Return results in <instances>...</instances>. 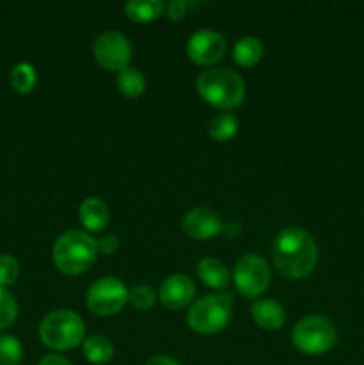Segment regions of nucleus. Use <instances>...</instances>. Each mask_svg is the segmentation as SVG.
<instances>
[{
    "instance_id": "ddd939ff",
    "label": "nucleus",
    "mask_w": 364,
    "mask_h": 365,
    "mask_svg": "<svg viewBox=\"0 0 364 365\" xmlns=\"http://www.w3.org/2000/svg\"><path fill=\"white\" fill-rule=\"evenodd\" d=\"M250 310L253 321L264 330H278L285 321L284 309L273 299H257Z\"/></svg>"
},
{
    "instance_id": "9b49d317",
    "label": "nucleus",
    "mask_w": 364,
    "mask_h": 365,
    "mask_svg": "<svg viewBox=\"0 0 364 365\" xmlns=\"http://www.w3.org/2000/svg\"><path fill=\"white\" fill-rule=\"evenodd\" d=\"M182 228L186 234L198 241H206V239L214 237L221 232V220L213 209L207 207H196L186 212L184 220H182Z\"/></svg>"
},
{
    "instance_id": "412c9836",
    "label": "nucleus",
    "mask_w": 364,
    "mask_h": 365,
    "mask_svg": "<svg viewBox=\"0 0 364 365\" xmlns=\"http://www.w3.org/2000/svg\"><path fill=\"white\" fill-rule=\"evenodd\" d=\"M238 132V118L234 114H220L209 123V135L216 141L223 143L232 139Z\"/></svg>"
},
{
    "instance_id": "f03ea898",
    "label": "nucleus",
    "mask_w": 364,
    "mask_h": 365,
    "mask_svg": "<svg viewBox=\"0 0 364 365\" xmlns=\"http://www.w3.org/2000/svg\"><path fill=\"white\" fill-rule=\"evenodd\" d=\"M200 96L218 109H234L245 98V82L231 68H211L196 78Z\"/></svg>"
},
{
    "instance_id": "2eb2a0df",
    "label": "nucleus",
    "mask_w": 364,
    "mask_h": 365,
    "mask_svg": "<svg viewBox=\"0 0 364 365\" xmlns=\"http://www.w3.org/2000/svg\"><path fill=\"white\" fill-rule=\"evenodd\" d=\"M198 277H200V280L207 285V287L218 289V291H221V289L227 287L228 280H231L227 266H225L221 260L211 259V257L200 260Z\"/></svg>"
},
{
    "instance_id": "a211bd4d",
    "label": "nucleus",
    "mask_w": 364,
    "mask_h": 365,
    "mask_svg": "<svg viewBox=\"0 0 364 365\" xmlns=\"http://www.w3.org/2000/svg\"><path fill=\"white\" fill-rule=\"evenodd\" d=\"M161 0H131L125 4V13L134 21H152L164 11Z\"/></svg>"
},
{
    "instance_id": "393cba45",
    "label": "nucleus",
    "mask_w": 364,
    "mask_h": 365,
    "mask_svg": "<svg viewBox=\"0 0 364 365\" xmlns=\"http://www.w3.org/2000/svg\"><path fill=\"white\" fill-rule=\"evenodd\" d=\"M128 302H131L134 309L148 310L156 303V294H153V291L148 285H138V287H134L128 292Z\"/></svg>"
},
{
    "instance_id": "f8f14e48",
    "label": "nucleus",
    "mask_w": 364,
    "mask_h": 365,
    "mask_svg": "<svg viewBox=\"0 0 364 365\" xmlns=\"http://www.w3.org/2000/svg\"><path fill=\"white\" fill-rule=\"evenodd\" d=\"M195 296V284L186 274H171L161 284L159 298L170 310H181L191 303Z\"/></svg>"
},
{
    "instance_id": "a878e982",
    "label": "nucleus",
    "mask_w": 364,
    "mask_h": 365,
    "mask_svg": "<svg viewBox=\"0 0 364 365\" xmlns=\"http://www.w3.org/2000/svg\"><path fill=\"white\" fill-rule=\"evenodd\" d=\"M118 246H120V241H118L116 235H103L96 241V252H100L102 255H113L118 252Z\"/></svg>"
},
{
    "instance_id": "9d476101",
    "label": "nucleus",
    "mask_w": 364,
    "mask_h": 365,
    "mask_svg": "<svg viewBox=\"0 0 364 365\" xmlns=\"http://www.w3.org/2000/svg\"><path fill=\"white\" fill-rule=\"evenodd\" d=\"M225 48H227V43H225L223 36L211 29L195 32L188 41L189 59L202 66L218 63L223 57Z\"/></svg>"
},
{
    "instance_id": "1a4fd4ad",
    "label": "nucleus",
    "mask_w": 364,
    "mask_h": 365,
    "mask_svg": "<svg viewBox=\"0 0 364 365\" xmlns=\"http://www.w3.org/2000/svg\"><path fill=\"white\" fill-rule=\"evenodd\" d=\"M93 56L96 63L106 70L121 71L131 63L132 45L120 32L107 31L93 43Z\"/></svg>"
},
{
    "instance_id": "423d86ee",
    "label": "nucleus",
    "mask_w": 364,
    "mask_h": 365,
    "mask_svg": "<svg viewBox=\"0 0 364 365\" xmlns=\"http://www.w3.org/2000/svg\"><path fill=\"white\" fill-rule=\"evenodd\" d=\"M293 346L305 355H323L338 341L334 324L320 316H309L300 321L291 334Z\"/></svg>"
},
{
    "instance_id": "f257e3e1",
    "label": "nucleus",
    "mask_w": 364,
    "mask_h": 365,
    "mask_svg": "<svg viewBox=\"0 0 364 365\" xmlns=\"http://www.w3.org/2000/svg\"><path fill=\"white\" fill-rule=\"evenodd\" d=\"M273 262L284 277H307L318 262V248L314 237L302 228H284L275 237Z\"/></svg>"
},
{
    "instance_id": "b1692460",
    "label": "nucleus",
    "mask_w": 364,
    "mask_h": 365,
    "mask_svg": "<svg viewBox=\"0 0 364 365\" xmlns=\"http://www.w3.org/2000/svg\"><path fill=\"white\" fill-rule=\"evenodd\" d=\"M20 277V264L13 255H0V287L13 285Z\"/></svg>"
},
{
    "instance_id": "20e7f679",
    "label": "nucleus",
    "mask_w": 364,
    "mask_h": 365,
    "mask_svg": "<svg viewBox=\"0 0 364 365\" xmlns=\"http://www.w3.org/2000/svg\"><path fill=\"white\" fill-rule=\"evenodd\" d=\"M84 323L71 310L50 312L39 327V337L43 344L52 349H59V351L77 348L81 342H84Z\"/></svg>"
},
{
    "instance_id": "4468645a",
    "label": "nucleus",
    "mask_w": 364,
    "mask_h": 365,
    "mask_svg": "<svg viewBox=\"0 0 364 365\" xmlns=\"http://www.w3.org/2000/svg\"><path fill=\"white\" fill-rule=\"evenodd\" d=\"M79 217L89 232H100L109 223V207L100 198H86L79 209Z\"/></svg>"
},
{
    "instance_id": "5701e85b",
    "label": "nucleus",
    "mask_w": 364,
    "mask_h": 365,
    "mask_svg": "<svg viewBox=\"0 0 364 365\" xmlns=\"http://www.w3.org/2000/svg\"><path fill=\"white\" fill-rule=\"evenodd\" d=\"M18 316V307L13 296L0 287V330L11 327Z\"/></svg>"
},
{
    "instance_id": "c85d7f7f",
    "label": "nucleus",
    "mask_w": 364,
    "mask_h": 365,
    "mask_svg": "<svg viewBox=\"0 0 364 365\" xmlns=\"http://www.w3.org/2000/svg\"><path fill=\"white\" fill-rule=\"evenodd\" d=\"M146 365H181V364H178L177 360L171 359V356L159 355V356H153V359H150Z\"/></svg>"
},
{
    "instance_id": "4be33fe9",
    "label": "nucleus",
    "mask_w": 364,
    "mask_h": 365,
    "mask_svg": "<svg viewBox=\"0 0 364 365\" xmlns=\"http://www.w3.org/2000/svg\"><path fill=\"white\" fill-rule=\"evenodd\" d=\"M24 356L20 341L13 335H0V365H18Z\"/></svg>"
},
{
    "instance_id": "aec40b11",
    "label": "nucleus",
    "mask_w": 364,
    "mask_h": 365,
    "mask_svg": "<svg viewBox=\"0 0 364 365\" xmlns=\"http://www.w3.org/2000/svg\"><path fill=\"white\" fill-rule=\"evenodd\" d=\"M9 81L14 91L25 95V93H31L32 89H34L36 81H38V75H36V70L32 64L18 63L16 66L11 70Z\"/></svg>"
},
{
    "instance_id": "f3484780",
    "label": "nucleus",
    "mask_w": 364,
    "mask_h": 365,
    "mask_svg": "<svg viewBox=\"0 0 364 365\" xmlns=\"http://www.w3.org/2000/svg\"><path fill=\"white\" fill-rule=\"evenodd\" d=\"M82 351L91 364H106L113 359L114 346L103 335H95V337H89L82 342Z\"/></svg>"
},
{
    "instance_id": "cd10ccee",
    "label": "nucleus",
    "mask_w": 364,
    "mask_h": 365,
    "mask_svg": "<svg viewBox=\"0 0 364 365\" xmlns=\"http://www.w3.org/2000/svg\"><path fill=\"white\" fill-rule=\"evenodd\" d=\"M38 365H74L68 359L61 355H45Z\"/></svg>"
},
{
    "instance_id": "dca6fc26",
    "label": "nucleus",
    "mask_w": 364,
    "mask_h": 365,
    "mask_svg": "<svg viewBox=\"0 0 364 365\" xmlns=\"http://www.w3.org/2000/svg\"><path fill=\"white\" fill-rule=\"evenodd\" d=\"M264 53V46L259 38L253 36H246V38L239 39L234 46V61L239 66H253L261 61Z\"/></svg>"
},
{
    "instance_id": "39448f33",
    "label": "nucleus",
    "mask_w": 364,
    "mask_h": 365,
    "mask_svg": "<svg viewBox=\"0 0 364 365\" xmlns=\"http://www.w3.org/2000/svg\"><path fill=\"white\" fill-rule=\"evenodd\" d=\"M232 294H209L193 303L188 314L189 327L202 335H213L223 330L232 317Z\"/></svg>"
},
{
    "instance_id": "bb28decb",
    "label": "nucleus",
    "mask_w": 364,
    "mask_h": 365,
    "mask_svg": "<svg viewBox=\"0 0 364 365\" xmlns=\"http://www.w3.org/2000/svg\"><path fill=\"white\" fill-rule=\"evenodd\" d=\"M164 9H166L170 20H182L186 16V11H188V2H184V0H173Z\"/></svg>"
},
{
    "instance_id": "7ed1b4c3",
    "label": "nucleus",
    "mask_w": 364,
    "mask_h": 365,
    "mask_svg": "<svg viewBox=\"0 0 364 365\" xmlns=\"http://www.w3.org/2000/svg\"><path fill=\"white\" fill-rule=\"evenodd\" d=\"M96 253V241L91 235L82 230H70L57 239L54 262L61 273L77 277L93 266Z\"/></svg>"
},
{
    "instance_id": "0eeeda50",
    "label": "nucleus",
    "mask_w": 364,
    "mask_h": 365,
    "mask_svg": "<svg viewBox=\"0 0 364 365\" xmlns=\"http://www.w3.org/2000/svg\"><path fill=\"white\" fill-rule=\"evenodd\" d=\"M128 302V291L118 278L106 277L96 280L86 294V303L93 314L100 317L114 316Z\"/></svg>"
},
{
    "instance_id": "6ab92c4d",
    "label": "nucleus",
    "mask_w": 364,
    "mask_h": 365,
    "mask_svg": "<svg viewBox=\"0 0 364 365\" xmlns=\"http://www.w3.org/2000/svg\"><path fill=\"white\" fill-rule=\"evenodd\" d=\"M118 89H120L121 95L128 96V98H138L143 95L146 88V81L143 77V73L136 68H123L121 71H118Z\"/></svg>"
},
{
    "instance_id": "6e6552de",
    "label": "nucleus",
    "mask_w": 364,
    "mask_h": 365,
    "mask_svg": "<svg viewBox=\"0 0 364 365\" xmlns=\"http://www.w3.org/2000/svg\"><path fill=\"white\" fill-rule=\"evenodd\" d=\"M234 284L238 291L248 298L263 294L270 285V269L266 260L253 253L241 257L234 266Z\"/></svg>"
}]
</instances>
